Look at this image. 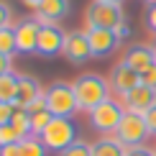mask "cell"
Returning <instances> with one entry per match:
<instances>
[{"label":"cell","mask_w":156,"mask_h":156,"mask_svg":"<svg viewBox=\"0 0 156 156\" xmlns=\"http://www.w3.org/2000/svg\"><path fill=\"white\" fill-rule=\"evenodd\" d=\"M72 84H74V95H77L80 113H90V110H95L100 102L108 100V92H110V82L105 80V77L95 74V72H87V74L77 77Z\"/></svg>","instance_id":"1"},{"label":"cell","mask_w":156,"mask_h":156,"mask_svg":"<svg viewBox=\"0 0 156 156\" xmlns=\"http://www.w3.org/2000/svg\"><path fill=\"white\" fill-rule=\"evenodd\" d=\"M84 21H87V28H110V31H118L120 38L128 36L126 16H123L120 5L92 0V3L87 5V10H84Z\"/></svg>","instance_id":"2"},{"label":"cell","mask_w":156,"mask_h":156,"mask_svg":"<svg viewBox=\"0 0 156 156\" xmlns=\"http://www.w3.org/2000/svg\"><path fill=\"white\" fill-rule=\"evenodd\" d=\"M46 108L51 110L54 118H67L72 120V115L80 113L77 105V95H74V84L72 82H54L46 87Z\"/></svg>","instance_id":"3"},{"label":"cell","mask_w":156,"mask_h":156,"mask_svg":"<svg viewBox=\"0 0 156 156\" xmlns=\"http://www.w3.org/2000/svg\"><path fill=\"white\" fill-rule=\"evenodd\" d=\"M41 141H44V146H46L49 151L62 154L64 148H69L77 141V128H74V123L67 120V118H54L46 126V131L41 133Z\"/></svg>","instance_id":"4"},{"label":"cell","mask_w":156,"mask_h":156,"mask_svg":"<svg viewBox=\"0 0 156 156\" xmlns=\"http://www.w3.org/2000/svg\"><path fill=\"white\" fill-rule=\"evenodd\" d=\"M123 115H126L123 105L108 97V100L100 102L95 110H90V123H92V128L100 131V133H115L118 126H120V120H123Z\"/></svg>","instance_id":"5"},{"label":"cell","mask_w":156,"mask_h":156,"mask_svg":"<svg viewBox=\"0 0 156 156\" xmlns=\"http://www.w3.org/2000/svg\"><path fill=\"white\" fill-rule=\"evenodd\" d=\"M146 136H148L146 118H144V115H138V113H128V110H126V115H123L118 131H115V138H118L126 148H131V146H141Z\"/></svg>","instance_id":"6"},{"label":"cell","mask_w":156,"mask_h":156,"mask_svg":"<svg viewBox=\"0 0 156 156\" xmlns=\"http://www.w3.org/2000/svg\"><path fill=\"white\" fill-rule=\"evenodd\" d=\"M62 54L69 64H84L87 59H92V46H90L87 31H69Z\"/></svg>","instance_id":"7"},{"label":"cell","mask_w":156,"mask_h":156,"mask_svg":"<svg viewBox=\"0 0 156 156\" xmlns=\"http://www.w3.org/2000/svg\"><path fill=\"white\" fill-rule=\"evenodd\" d=\"M64 41H67V34L62 31L59 23H41V31H38V56H51L62 54Z\"/></svg>","instance_id":"8"},{"label":"cell","mask_w":156,"mask_h":156,"mask_svg":"<svg viewBox=\"0 0 156 156\" xmlns=\"http://www.w3.org/2000/svg\"><path fill=\"white\" fill-rule=\"evenodd\" d=\"M87 36H90V46H92V56L95 59L110 56L120 46V41H123L118 31H110V28H87Z\"/></svg>","instance_id":"9"},{"label":"cell","mask_w":156,"mask_h":156,"mask_svg":"<svg viewBox=\"0 0 156 156\" xmlns=\"http://www.w3.org/2000/svg\"><path fill=\"white\" fill-rule=\"evenodd\" d=\"M108 82H110V90H113V92H118L120 97H126L131 90H136L141 84V74L136 72V69H131L126 62H118L113 69H110Z\"/></svg>","instance_id":"10"},{"label":"cell","mask_w":156,"mask_h":156,"mask_svg":"<svg viewBox=\"0 0 156 156\" xmlns=\"http://www.w3.org/2000/svg\"><path fill=\"white\" fill-rule=\"evenodd\" d=\"M38 31H41V23L36 18H23L16 26L18 54H38Z\"/></svg>","instance_id":"11"},{"label":"cell","mask_w":156,"mask_h":156,"mask_svg":"<svg viewBox=\"0 0 156 156\" xmlns=\"http://www.w3.org/2000/svg\"><path fill=\"white\" fill-rule=\"evenodd\" d=\"M123 105L128 108V113L146 115L148 110L156 105V87H148V84H138L136 90H131V92L123 97Z\"/></svg>","instance_id":"12"},{"label":"cell","mask_w":156,"mask_h":156,"mask_svg":"<svg viewBox=\"0 0 156 156\" xmlns=\"http://www.w3.org/2000/svg\"><path fill=\"white\" fill-rule=\"evenodd\" d=\"M46 90L41 87V82L36 80V77L31 74H21V80H18V92H16V100H13V105L16 108H26L28 110L38 97H44Z\"/></svg>","instance_id":"13"},{"label":"cell","mask_w":156,"mask_h":156,"mask_svg":"<svg viewBox=\"0 0 156 156\" xmlns=\"http://www.w3.org/2000/svg\"><path fill=\"white\" fill-rule=\"evenodd\" d=\"M123 62L141 74V72H146L151 64H156V56H154V49H151V46H144V44H131V46L126 49V54H123Z\"/></svg>","instance_id":"14"},{"label":"cell","mask_w":156,"mask_h":156,"mask_svg":"<svg viewBox=\"0 0 156 156\" xmlns=\"http://www.w3.org/2000/svg\"><path fill=\"white\" fill-rule=\"evenodd\" d=\"M64 16H69V0H41L36 8L38 23H59Z\"/></svg>","instance_id":"15"},{"label":"cell","mask_w":156,"mask_h":156,"mask_svg":"<svg viewBox=\"0 0 156 156\" xmlns=\"http://www.w3.org/2000/svg\"><path fill=\"white\" fill-rule=\"evenodd\" d=\"M92 156H126V146L115 136H108V138H100L92 146Z\"/></svg>","instance_id":"16"},{"label":"cell","mask_w":156,"mask_h":156,"mask_svg":"<svg viewBox=\"0 0 156 156\" xmlns=\"http://www.w3.org/2000/svg\"><path fill=\"white\" fill-rule=\"evenodd\" d=\"M10 126L21 133V138H28L34 136V126H31V113L26 108H16L13 110V118H10Z\"/></svg>","instance_id":"17"},{"label":"cell","mask_w":156,"mask_h":156,"mask_svg":"<svg viewBox=\"0 0 156 156\" xmlns=\"http://www.w3.org/2000/svg\"><path fill=\"white\" fill-rule=\"evenodd\" d=\"M18 80H21V74H16V72H8V74L0 77V102H13L16 100Z\"/></svg>","instance_id":"18"},{"label":"cell","mask_w":156,"mask_h":156,"mask_svg":"<svg viewBox=\"0 0 156 156\" xmlns=\"http://www.w3.org/2000/svg\"><path fill=\"white\" fill-rule=\"evenodd\" d=\"M31 113V126H34V136L41 138V133L46 131V126L51 120H54V115H51L49 108H41V110H28Z\"/></svg>","instance_id":"19"},{"label":"cell","mask_w":156,"mask_h":156,"mask_svg":"<svg viewBox=\"0 0 156 156\" xmlns=\"http://www.w3.org/2000/svg\"><path fill=\"white\" fill-rule=\"evenodd\" d=\"M0 54H5V56L18 54V41H16V28L13 26L0 28Z\"/></svg>","instance_id":"20"},{"label":"cell","mask_w":156,"mask_h":156,"mask_svg":"<svg viewBox=\"0 0 156 156\" xmlns=\"http://www.w3.org/2000/svg\"><path fill=\"white\" fill-rule=\"evenodd\" d=\"M49 148L44 146V141L38 136H28V138L21 141V154L23 156H46Z\"/></svg>","instance_id":"21"},{"label":"cell","mask_w":156,"mask_h":156,"mask_svg":"<svg viewBox=\"0 0 156 156\" xmlns=\"http://www.w3.org/2000/svg\"><path fill=\"white\" fill-rule=\"evenodd\" d=\"M21 141H23L21 133H18L10 123H8V126H0V148H3V146H10V144H21Z\"/></svg>","instance_id":"22"},{"label":"cell","mask_w":156,"mask_h":156,"mask_svg":"<svg viewBox=\"0 0 156 156\" xmlns=\"http://www.w3.org/2000/svg\"><path fill=\"white\" fill-rule=\"evenodd\" d=\"M59 156H92V146L84 144V141H74L69 148H64Z\"/></svg>","instance_id":"23"},{"label":"cell","mask_w":156,"mask_h":156,"mask_svg":"<svg viewBox=\"0 0 156 156\" xmlns=\"http://www.w3.org/2000/svg\"><path fill=\"white\" fill-rule=\"evenodd\" d=\"M13 21V10H10V5L5 3V0H0V28H8Z\"/></svg>","instance_id":"24"},{"label":"cell","mask_w":156,"mask_h":156,"mask_svg":"<svg viewBox=\"0 0 156 156\" xmlns=\"http://www.w3.org/2000/svg\"><path fill=\"white\" fill-rule=\"evenodd\" d=\"M13 110H16L13 102H0V126H8V123H10Z\"/></svg>","instance_id":"25"},{"label":"cell","mask_w":156,"mask_h":156,"mask_svg":"<svg viewBox=\"0 0 156 156\" xmlns=\"http://www.w3.org/2000/svg\"><path fill=\"white\" fill-rule=\"evenodd\" d=\"M141 84H148V87H156V64L146 69V72H141Z\"/></svg>","instance_id":"26"},{"label":"cell","mask_w":156,"mask_h":156,"mask_svg":"<svg viewBox=\"0 0 156 156\" xmlns=\"http://www.w3.org/2000/svg\"><path fill=\"white\" fill-rule=\"evenodd\" d=\"M126 156H156V151H151L146 146H131L126 148Z\"/></svg>","instance_id":"27"},{"label":"cell","mask_w":156,"mask_h":156,"mask_svg":"<svg viewBox=\"0 0 156 156\" xmlns=\"http://www.w3.org/2000/svg\"><path fill=\"white\" fill-rule=\"evenodd\" d=\"M144 118H146V126H148V133H151V136H156V105H154L151 110H148V113L144 115Z\"/></svg>","instance_id":"28"},{"label":"cell","mask_w":156,"mask_h":156,"mask_svg":"<svg viewBox=\"0 0 156 156\" xmlns=\"http://www.w3.org/2000/svg\"><path fill=\"white\" fill-rule=\"evenodd\" d=\"M0 156H23V154H21V144L3 146V148H0Z\"/></svg>","instance_id":"29"},{"label":"cell","mask_w":156,"mask_h":156,"mask_svg":"<svg viewBox=\"0 0 156 156\" xmlns=\"http://www.w3.org/2000/svg\"><path fill=\"white\" fill-rule=\"evenodd\" d=\"M13 56H5V54H0V77L3 74H8V72H13Z\"/></svg>","instance_id":"30"},{"label":"cell","mask_w":156,"mask_h":156,"mask_svg":"<svg viewBox=\"0 0 156 156\" xmlns=\"http://www.w3.org/2000/svg\"><path fill=\"white\" fill-rule=\"evenodd\" d=\"M148 28L156 34V8H148Z\"/></svg>","instance_id":"31"},{"label":"cell","mask_w":156,"mask_h":156,"mask_svg":"<svg viewBox=\"0 0 156 156\" xmlns=\"http://www.w3.org/2000/svg\"><path fill=\"white\" fill-rule=\"evenodd\" d=\"M23 5H28V8H38V5H41V0H23Z\"/></svg>","instance_id":"32"},{"label":"cell","mask_w":156,"mask_h":156,"mask_svg":"<svg viewBox=\"0 0 156 156\" xmlns=\"http://www.w3.org/2000/svg\"><path fill=\"white\" fill-rule=\"evenodd\" d=\"M144 5H148V8H156V0H144Z\"/></svg>","instance_id":"33"},{"label":"cell","mask_w":156,"mask_h":156,"mask_svg":"<svg viewBox=\"0 0 156 156\" xmlns=\"http://www.w3.org/2000/svg\"><path fill=\"white\" fill-rule=\"evenodd\" d=\"M102 3H113V5H123V0H102Z\"/></svg>","instance_id":"34"},{"label":"cell","mask_w":156,"mask_h":156,"mask_svg":"<svg viewBox=\"0 0 156 156\" xmlns=\"http://www.w3.org/2000/svg\"><path fill=\"white\" fill-rule=\"evenodd\" d=\"M154 56H156V46H154Z\"/></svg>","instance_id":"35"}]
</instances>
